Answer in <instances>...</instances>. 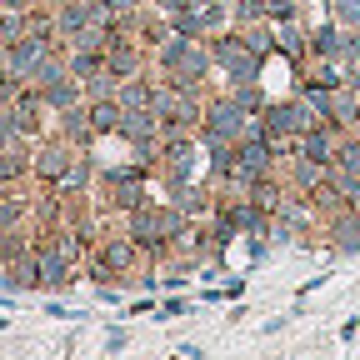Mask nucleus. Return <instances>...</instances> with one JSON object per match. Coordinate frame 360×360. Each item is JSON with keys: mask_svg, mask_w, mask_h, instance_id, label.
<instances>
[{"mask_svg": "<svg viewBox=\"0 0 360 360\" xmlns=\"http://www.w3.org/2000/svg\"><path fill=\"white\" fill-rule=\"evenodd\" d=\"M225 96H231V101H236V105H240L245 115H265V105H270V101H265V90H260V80L231 85V90H225Z\"/></svg>", "mask_w": 360, "mask_h": 360, "instance_id": "a878e982", "label": "nucleus"}, {"mask_svg": "<svg viewBox=\"0 0 360 360\" xmlns=\"http://www.w3.org/2000/svg\"><path fill=\"white\" fill-rule=\"evenodd\" d=\"M340 135H345V130H335V125H310V130L300 135V141H295V155H305V160H321V165H335Z\"/></svg>", "mask_w": 360, "mask_h": 360, "instance_id": "9d476101", "label": "nucleus"}, {"mask_svg": "<svg viewBox=\"0 0 360 360\" xmlns=\"http://www.w3.org/2000/svg\"><path fill=\"white\" fill-rule=\"evenodd\" d=\"M11 115H15V135L20 141H40V130H45V115H56L51 105H45V96L35 85H25L20 96L11 101Z\"/></svg>", "mask_w": 360, "mask_h": 360, "instance_id": "6e6552de", "label": "nucleus"}, {"mask_svg": "<svg viewBox=\"0 0 360 360\" xmlns=\"http://www.w3.org/2000/svg\"><path fill=\"white\" fill-rule=\"evenodd\" d=\"M250 115L231 101V96H220L205 105V125H200V141L205 146H240V135H245Z\"/></svg>", "mask_w": 360, "mask_h": 360, "instance_id": "39448f33", "label": "nucleus"}, {"mask_svg": "<svg viewBox=\"0 0 360 360\" xmlns=\"http://www.w3.org/2000/svg\"><path fill=\"white\" fill-rule=\"evenodd\" d=\"M305 35H310V60H340L345 56V25H335L330 15H326V25H315Z\"/></svg>", "mask_w": 360, "mask_h": 360, "instance_id": "ddd939ff", "label": "nucleus"}, {"mask_svg": "<svg viewBox=\"0 0 360 360\" xmlns=\"http://www.w3.org/2000/svg\"><path fill=\"white\" fill-rule=\"evenodd\" d=\"M205 45H210V60H215V70H225V85H245V80H260V70H265V56H260V51H250L245 30H225V35H210Z\"/></svg>", "mask_w": 360, "mask_h": 360, "instance_id": "f03ea898", "label": "nucleus"}, {"mask_svg": "<svg viewBox=\"0 0 360 360\" xmlns=\"http://www.w3.org/2000/svg\"><path fill=\"white\" fill-rule=\"evenodd\" d=\"M115 101H120L125 110H155V85H150L146 75H135V80H120Z\"/></svg>", "mask_w": 360, "mask_h": 360, "instance_id": "412c9836", "label": "nucleus"}, {"mask_svg": "<svg viewBox=\"0 0 360 360\" xmlns=\"http://www.w3.org/2000/svg\"><path fill=\"white\" fill-rule=\"evenodd\" d=\"M25 220H35V200L20 191L0 195V231H25Z\"/></svg>", "mask_w": 360, "mask_h": 360, "instance_id": "f3484780", "label": "nucleus"}, {"mask_svg": "<svg viewBox=\"0 0 360 360\" xmlns=\"http://www.w3.org/2000/svg\"><path fill=\"white\" fill-rule=\"evenodd\" d=\"M6 290H40V250H30L15 265H6Z\"/></svg>", "mask_w": 360, "mask_h": 360, "instance_id": "6ab92c4d", "label": "nucleus"}, {"mask_svg": "<svg viewBox=\"0 0 360 360\" xmlns=\"http://www.w3.org/2000/svg\"><path fill=\"white\" fill-rule=\"evenodd\" d=\"M90 180H96V160H90V155L80 150V155L70 160V170H65V180H60V191H65V195H80V191L90 186Z\"/></svg>", "mask_w": 360, "mask_h": 360, "instance_id": "393cba45", "label": "nucleus"}, {"mask_svg": "<svg viewBox=\"0 0 360 360\" xmlns=\"http://www.w3.org/2000/svg\"><path fill=\"white\" fill-rule=\"evenodd\" d=\"M40 96H45V105H51V110L60 115V110H70V105H80V101H85V85H80L75 75H60L56 85H45Z\"/></svg>", "mask_w": 360, "mask_h": 360, "instance_id": "aec40b11", "label": "nucleus"}, {"mask_svg": "<svg viewBox=\"0 0 360 360\" xmlns=\"http://www.w3.org/2000/svg\"><path fill=\"white\" fill-rule=\"evenodd\" d=\"M160 70H165V80L180 85V90H205V80H210V70H215L210 45L175 30V35L160 45Z\"/></svg>", "mask_w": 360, "mask_h": 360, "instance_id": "f257e3e1", "label": "nucleus"}, {"mask_svg": "<svg viewBox=\"0 0 360 360\" xmlns=\"http://www.w3.org/2000/svg\"><path fill=\"white\" fill-rule=\"evenodd\" d=\"M170 205L186 215V220H195V215H205V210H210V195H205L200 186H191V180H186V186H170Z\"/></svg>", "mask_w": 360, "mask_h": 360, "instance_id": "4be33fe9", "label": "nucleus"}, {"mask_svg": "<svg viewBox=\"0 0 360 360\" xmlns=\"http://www.w3.org/2000/svg\"><path fill=\"white\" fill-rule=\"evenodd\" d=\"M231 6H236V0H231Z\"/></svg>", "mask_w": 360, "mask_h": 360, "instance_id": "72a5a7b5", "label": "nucleus"}, {"mask_svg": "<svg viewBox=\"0 0 360 360\" xmlns=\"http://www.w3.org/2000/svg\"><path fill=\"white\" fill-rule=\"evenodd\" d=\"M120 90V75H110V70H101L96 80H85V101H110Z\"/></svg>", "mask_w": 360, "mask_h": 360, "instance_id": "c85d7f7f", "label": "nucleus"}, {"mask_svg": "<svg viewBox=\"0 0 360 360\" xmlns=\"http://www.w3.org/2000/svg\"><path fill=\"white\" fill-rule=\"evenodd\" d=\"M56 135H65L70 146H90V141H101L96 135V125H90V101H80V105H70V110H60L56 115Z\"/></svg>", "mask_w": 360, "mask_h": 360, "instance_id": "9b49d317", "label": "nucleus"}, {"mask_svg": "<svg viewBox=\"0 0 360 360\" xmlns=\"http://www.w3.org/2000/svg\"><path fill=\"white\" fill-rule=\"evenodd\" d=\"M96 255L115 270V276H130V270L141 265V240H135V236H115V240H105Z\"/></svg>", "mask_w": 360, "mask_h": 360, "instance_id": "4468645a", "label": "nucleus"}, {"mask_svg": "<svg viewBox=\"0 0 360 360\" xmlns=\"http://www.w3.org/2000/svg\"><path fill=\"white\" fill-rule=\"evenodd\" d=\"M101 70H105V56H101V51H70V75H75L80 85L96 80Z\"/></svg>", "mask_w": 360, "mask_h": 360, "instance_id": "bb28decb", "label": "nucleus"}, {"mask_svg": "<svg viewBox=\"0 0 360 360\" xmlns=\"http://www.w3.org/2000/svg\"><path fill=\"white\" fill-rule=\"evenodd\" d=\"M11 141H20V135H15V115H11V105H6V101H0V150H6Z\"/></svg>", "mask_w": 360, "mask_h": 360, "instance_id": "c756f323", "label": "nucleus"}, {"mask_svg": "<svg viewBox=\"0 0 360 360\" xmlns=\"http://www.w3.org/2000/svg\"><path fill=\"white\" fill-rule=\"evenodd\" d=\"M35 6V0H0V11H15V15H25Z\"/></svg>", "mask_w": 360, "mask_h": 360, "instance_id": "2f4dec72", "label": "nucleus"}, {"mask_svg": "<svg viewBox=\"0 0 360 360\" xmlns=\"http://www.w3.org/2000/svg\"><path fill=\"white\" fill-rule=\"evenodd\" d=\"M90 20H96V0H60V6H56V35L60 40H70Z\"/></svg>", "mask_w": 360, "mask_h": 360, "instance_id": "2eb2a0df", "label": "nucleus"}, {"mask_svg": "<svg viewBox=\"0 0 360 360\" xmlns=\"http://www.w3.org/2000/svg\"><path fill=\"white\" fill-rule=\"evenodd\" d=\"M130 236L141 240V250H165L186 236V215L175 205H160V200H146L141 210H130Z\"/></svg>", "mask_w": 360, "mask_h": 360, "instance_id": "7ed1b4c3", "label": "nucleus"}, {"mask_svg": "<svg viewBox=\"0 0 360 360\" xmlns=\"http://www.w3.org/2000/svg\"><path fill=\"white\" fill-rule=\"evenodd\" d=\"M330 180V165H321V160H305V155H290V191H315V186H326Z\"/></svg>", "mask_w": 360, "mask_h": 360, "instance_id": "a211bd4d", "label": "nucleus"}, {"mask_svg": "<svg viewBox=\"0 0 360 360\" xmlns=\"http://www.w3.org/2000/svg\"><path fill=\"white\" fill-rule=\"evenodd\" d=\"M205 6H220V0H191V11H205Z\"/></svg>", "mask_w": 360, "mask_h": 360, "instance_id": "473e14b6", "label": "nucleus"}, {"mask_svg": "<svg viewBox=\"0 0 360 360\" xmlns=\"http://www.w3.org/2000/svg\"><path fill=\"white\" fill-rule=\"evenodd\" d=\"M105 205L110 210H141L146 205V165H110L105 175Z\"/></svg>", "mask_w": 360, "mask_h": 360, "instance_id": "423d86ee", "label": "nucleus"}, {"mask_svg": "<svg viewBox=\"0 0 360 360\" xmlns=\"http://www.w3.org/2000/svg\"><path fill=\"white\" fill-rule=\"evenodd\" d=\"M326 236H330V245H335V250L360 255V210H355V205H345L340 215H330V220H326Z\"/></svg>", "mask_w": 360, "mask_h": 360, "instance_id": "f8f14e48", "label": "nucleus"}, {"mask_svg": "<svg viewBox=\"0 0 360 360\" xmlns=\"http://www.w3.org/2000/svg\"><path fill=\"white\" fill-rule=\"evenodd\" d=\"M120 120H125V105L110 96V101H90V125L96 135H120Z\"/></svg>", "mask_w": 360, "mask_h": 360, "instance_id": "5701e85b", "label": "nucleus"}, {"mask_svg": "<svg viewBox=\"0 0 360 360\" xmlns=\"http://www.w3.org/2000/svg\"><path fill=\"white\" fill-rule=\"evenodd\" d=\"M330 170L360 180V130H345V135H340V150H335V165H330Z\"/></svg>", "mask_w": 360, "mask_h": 360, "instance_id": "b1692460", "label": "nucleus"}, {"mask_svg": "<svg viewBox=\"0 0 360 360\" xmlns=\"http://www.w3.org/2000/svg\"><path fill=\"white\" fill-rule=\"evenodd\" d=\"M101 6H110L115 15H135L141 6H150V0H101Z\"/></svg>", "mask_w": 360, "mask_h": 360, "instance_id": "7c9ffc66", "label": "nucleus"}, {"mask_svg": "<svg viewBox=\"0 0 360 360\" xmlns=\"http://www.w3.org/2000/svg\"><path fill=\"white\" fill-rule=\"evenodd\" d=\"M25 175H35V170H30V146L11 141L6 150H0V191H11V186H20Z\"/></svg>", "mask_w": 360, "mask_h": 360, "instance_id": "dca6fc26", "label": "nucleus"}, {"mask_svg": "<svg viewBox=\"0 0 360 360\" xmlns=\"http://www.w3.org/2000/svg\"><path fill=\"white\" fill-rule=\"evenodd\" d=\"M105 70L120 75V80L146 75V45H141V40H130V35H115V45L105 51Z\"/></svg>", "mask_w": 360, "mask_h": 360, "instance_id": "1a4fd4ad", "label": "nucleus"}, {"mask_svg": "<svg viewBox=\"0 0 360 360\" xmlns=\"http://www.w3.org/2000/svg\"><path fill=\"white\" fill-rule=\"evenodd\" d=\"M75 155H80V146H70L65 135H45V141H35V150H30V170L45 180V186H60Z\"/></svg>", "mask_w": 360, "mask_h": 360, "instance_id": "0eeeda50", "label": "nucleus"}, {"mask_svg": "<svg viewBox=\"0 0 360 360\" xmlns=\"http://www.w3.org/2000/svg\"><path fill=\"white\" fill-rule=\"evenodd\" d=\"M310 125H326V120L310 110V101H305V96L270 101V105H265V130H270V141H300Z\"/></svg>", "mask_w": 360, "mask_h": 360, "instance_id": "20e7f679", "label": "nucleus"}, {"mask_svg": "<svg viewBox=\"0 0 360 360\" xmlns=\"http://www.w3.org/2000/svg\"><path fill=\"white\" fill-rule=\"evenodd\" d=\"M326 15L345 30H360V0H326Z\"/></svg>", "mask_w": 360, "mask_h": 360, "instance_id": "cd10ccee", "label": "nucleus"}]
</instances>
